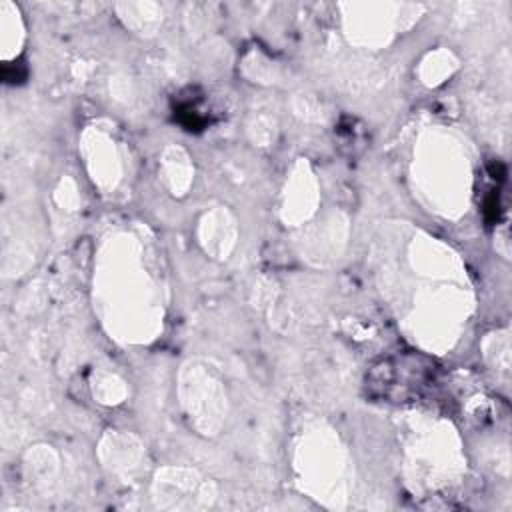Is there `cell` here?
I'll use <instances>...</instances> for the list:
<instances>
[{
    "mask_svg": "<svg viewBox=\"0 0 512 512\" xmlns=\"http://www.w3.org/2000/svg\"><path fill=\"white\" fill-rule=\"evenodd\" d=\"M484 216L488 222H498L500 218V202H498V194H492L486 202H484Z\"/></svg>",
    "mask_w": 512,
    "mask_h": 512,
    "instance_id": "cell-2",
    "label": "cell"
},
{
    "mask_svg": "<svg viewBox=\"0 0 512 512\" xmlns=\"http://www.w3.org/2000/svg\"><path fill=\"white\" fill-rule=\"evenodd\" d=\"M434 374V362L418 352L390 354L368 370L366 392L382 402H410L432 384Z\"/></svg>",
    "mask_w": 512,
    "mask_h": 512,
    "instance_id": "cell-1",
    "label": "cell"
}]
</instances>
